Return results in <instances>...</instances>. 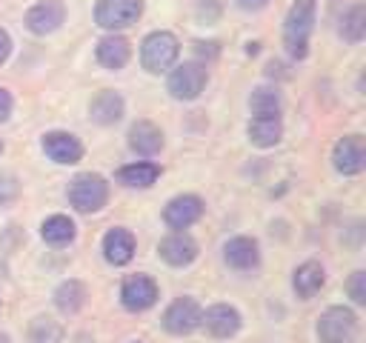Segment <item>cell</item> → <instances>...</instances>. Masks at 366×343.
<instances>
[{
	"label": "cell",
	"instance_id": "cell-1",
	"mask_svg": "<svg viewBox=\"0 0 366 343\" xmlns=\"http://www.w3.org/2000/svg\"><path fill=\"white\" fill-rule=\"evenodd\" d=\"M312 29H315V0H295L283 23V43L295 60L306 57Z\"/></svg>",
	"mask_w": 366,
	"mask_h": 343
},
{
	"label": "cell",
	"instance_id": "cell-2",
	"mask_svg": "<svg viewBox=\"0 0 366 343\" xmlns=\"http://www.w3.org/2000/svg\"><path fill=\"white\" fill-rule=\"evenodd\" d=\"M106 200H109V183L100 174H92V172L77 174L69 186V203L77 212H86V214L97 212L106 206Z\"/></svg>",
	"mask_w": 366,
	"mask_h": 343
},
{
	"label": "cell",
	"instance_id": "cell-3",
	"mask_svg": "<svg viewBox=\"0 0 366 343\" xmlns=\"http://www.w3.org/2000/svg\"><path fill=\"white\" fill-rule=\"evenodd\" d=\"M180 54V46H177V37L172 31H152L146 40H143V49H140V60H143V69L157 74V71H166Z\"/></svg>",
	"mask_w": 366,
	"mask_h": 343
},
{
	"label": "cell",
	"instance_id": "cell-4",
	"mask_svg": "<svg viewBox=\"0 0 366 343\" xmlns=\"http://www.w3.org/2000/svg\"><path fill=\"white\" fill-rule=\"evenodd\" d=\"M357 329V317L352 309L343 306H332L320 314L317 320V337L320 343H346Z\"/></svg>",
	"mask_w": 366,
	"mask_h": 343
},
{
	"label": "cell",
	"instance_id": "cell-5",
	"mask_svg": "<svg viewBox=\"0 0 366 343\" xmlns=\"http://www.w3.org/2000/svg\"><path fill=\"white\" fill-rule=\"evenodd\" d=\"M143 14V0H97L94 20L103 29H126Z\"/></svg>",
	"mask_w": 366,
	"mask_h": 343
},
{
	"label": "cell",
	"instance_id": "cell-6",
	"mask_svg": "<svg viewBox=\"0 0 366 343\" xmlns=\"http://www.w3.org/2000/svg\"><path fill=\"white\" fill-rule=\"evenodd\" d=\"M206 86L203 63H183L169 74V94L174 100H194Z\"/></svg>",
	"mask_w": 366,
	"mask_h": 343
},
{
	"label": "cell",
	"instance_id": "cell-7",
	"mask_svg": "<svg viewBox=\"0 0 366 343\" xmlns=\"http://www.w3.org/2000/svg\"><path fill=\"white\" fill-rule=\"evenodd\" d=\"M332 163L340 174H360L366 166V143L360 134H346L335 143Z\"/></svg>",
	"mask_w": 366,
	"mask_h": 343
},
{
	"label": "cell",
	"instance_id": "cell-8",
	"mask_svg": "<svg viewBox=\"0 0 366 343\" xmlns=\"http://www.w3.org/2000/svg\"><path fill=\"white\" fill-rule=\"evenodd\" d=\"M200 314L203 312L192 297H177L163 314V329L172 334H189L200 326Z\"/></svg>",
	"mask_w": 366,
	"mask_h": 343
},
{
	"label": "cell",
	"instance_id": "cell-9",
	"mask_svg": "<svg viewBox=\"0 0 366 343\" xmlns=\"http://www.w3.org/2000/svg\"><path fill=\"white\" fill-rule=\"evenodd\" d=\"M120 300L129 312H143L149 306H154L157 300V283L146 274H132L123 280V289H120Z\"/></svg>",
	"mask_w": 366,
	"mask_h": 343
},
{
	"label": "cell",
	"instance_id": "cell-10",
	"mask_svg": "<svg viewBox=\"0 0 366 343\" xmlns=\"http://www.w3.org/2000/svg\"><path fill=\"white\" fill-rule=\"evenodd\" d=\"M63 17H66V9L60 0H40L26 11V29L34 34H49L60 29Z\"/></svg>",
	"mask_w": 366,
	"mask_h": 343
},
{
	"label": "cell",
	"instance_id": "cell-11",
	"mask_svg": "<svg viewBox=\"0 0 366 343\" xmlns=\"http://www.w3.org/2000/svg\"><path fill=\"white\" fill-rule=\"evenodd\" d=\"M43 151L54 160V163H63V166H71L83 157V146L74 134L69 131H49L43 137Z\"/></svg>",
	"mask_w": 366,
	"mask_h": 343
},
{
	"label": "cell",
	"instance_id": "cell-12",
	"mask_svg": "<svg viewBox=\"0 0 366 343\" xmlns=\"http://www.w3.org/2000/svg\"><path fill=\"white\" fill-rule=\"evenodd\" d=\"M200 214H203L200 197H194V194H180V197L169 200V206H166V212H163V220H166L172 229H186V226H192Z\"/></svg>",
	"mask_w": 366,
	"mask_h": 343
},
{
	"label": "cell",
	"instance_id": "cell-13",
	"mask_svg": "<svg viewBox=\"0 0 366 343\" xmlns=\"http://www.w3.org/2000/svg\"><path fill=\"white\" fill-rule=\"evenodd\" d=\"M157 252H160V257L169 266H189L197 257V243L189 234H183V232H174L166 240H160V249Z\"/></svg>",
	"mask_w": 366,
	"mask_h": 343
},
{
	"label": "cell",
	"instance_id": "cell-14",
	"mask_svg": "<svg viewBox=\"0 0 366 343\" xmlns=\"http://www.w3.org/2000/svg\"><path fill=\"white\" fill-rule=\"evenodd\" d=\"M200 323H206V329L214 337H232L240 329V314L226 303H214L206 309V314H200Z\"/></svg>",
	"mask_w": 366,
	"mask_h": 343
},
{
	"label": "cell",
	"instance_id": "cell-15",
	"mask_svg": "<svg viewBox=\"0 0 366 343\" xmlns=\"http://www.w3.org/2000/svg\"><path fill=\"white\" fill-rule=\"evenodd\" d=\"M129 146H132V151H137L143 157H152L163 149V131L149 120H137L129 129Z\"/></svg>",
	"mask_w": 366,
	"mask_h": 343
},
{
	"label": "cell",
	"instance_id": "cell-16",
	"mask_svg": "<svg viewBox=\"0 0 366 343\" xmlns=\"http://www.w3.org/2000/svg\"><path fill=\"white\" fill-rule=\"evenodd\" d=\"M223 257L232 269H254L257 260H260V252H257V240L252 237H232L226 246H223Z\"/></svg>",
	"mask_w": 366,
	"mask_h": 343
},
{
	"label": "cell",
	"instance_id": "cell-17",
	"mask_svg": "<svg viewBox=\"0 0 366 343\" xmlns=\"http://www.w3.org/2000/svg\"><path fill=\"white\" fill-rule=\"evenodd\" d=\"M103 254L114 266H126L134 257V237L126 229H112L103 237Z\"/></svg>",
	"mask_w": 366,
	"mask_h": 343
},
{
	"label": "cell",
	"instance_id": "cell-18",
	"mask_svg": "<svg viewBox=\"0 0 366 343\" xmlns=\"http://www.w3.org/2000/svg\"><path fill=\"white\" fill-rule=\"evenodd\" d=\"M323 280H326V274H323V266H320L317 260H306L303 266H297V269H295L292 286H295L297 297L309 300V297H315V294L320 292Z\"/></svg>",
	"mask_w": 366,
	"mask_h": 343
},
{
	"label": "cell",
	"instance_id": "cell-19",
	"mask_svg": "<svg viewBox=\"0 0 366 343\" xmlns=\"http://www.w3.org/2000/svg\"><path fill=\"white\" fill-rule=\"evenodd\" d=\"M89 111H92V120L94 123H100V126H112V123H117L120 117H123V97L117 94V91H100L94 100H92V106H89Z\"/></svg>",
	"mask_w": 366,
	"mask_h": 343
},
{
	"label": "cell",
	"instance_id": "cell-20",
	"mask_svg": "<svg viewBox=\"0 0 366 343\" xmlns=\"http://www.w3.org/2000/svg\"><path fill=\"white\" fill-rule=\"evenodd\" d=\"M129 54H132L129 40L120 37V34H109V37H103V40L97 43V60H100L106 69H123V66L129 63Z\"/></svg>",
	"mask_w": 366,
	"mask_h": 343
},
{
	"label": "cell",
	"instance_id": "cell-21",
	"mask_svg": "<svg viewBox=\"0 0 366 343\" xmlns=\"http://www.w3.org/2000/svg\"><path fill=\"white\" fill-rule=\"evenodd\" d=\"M280 134H283V123H280L277 114L252 117V123H249V140H252L254 146H260V149L274 146V143L280 140Z\"/></svg>",
	"mask_w": 366,
	"mask_h": 343
},
{
	"label": "cell",
	"instance_id": "cell-22",
	"mask_svg": "<svg viewBox=\"0 0 366 343\" xmlns=\"http://www.w3.org/2000/svg\"><path fill=\"white\" fill-rule=\"evenodd\" d=\"M160 177V169L154 163H132V166H123L117 172V180L123 186H132V189H146L152 186L154 180Z\"/></svg>",
	"mask_w": 366,
	"mask_h": 343
},
{
	"label": "cell",
	"instance_id": "cell-23",
	"mask_svg": "<svg viewBox=\"0 0 366 343\" xmlns=\"http://www.w3.org/2000/svg\"><path fill=\"white\" fill-rule=\"evenodd\" d=\"M54 303H57V309H60L63 314H74V312L86 303V286H83L80 280H66V283H60L57 292H54Z\"/></svg>",
	"mask_w": 366,
	"mask_h": 343
},
{
	"label": "cell",
	"instance_id": "cell-24",
	"mask_svg": "<svg viewBox=\"0 0 366 343\" xmlns=\"http://www.w3.org/2000/svg\"><path fill=\"white\" fill-rule=\"evenodd\" d=\"M40 232H43V240H46V243L63 246V243H69V240L74 237V223H71L66 214H51V217L43 220Z\"/></svg>",
	"mask_w": 366,
	"mask_h": 343
},
{
	"label": "cell",
	"instance_id": "cell-25",
	"mask_svg": "<svg viewBox=\"0 0 366 343\" xmlns=\"http://www.w3.org/2000/svg\"><path fill=\"white\" fill-rule=\"evenodd\" d=\"M340 34H343V40H349V43H360L363 40V34H366V9L357 3V6H352L346 14H343V20H340Z\"/></svg>",
	"mask_w": 366,
	"mask_h": 343
},
{
	"label": "cell",
	"instance_id": "cell-26",
	"mask_svg": "<svg viewBox=\"0 0 366 343\" xmlns=\"http://www.w3.org/2000/svg\"><path fill=\"white\" fill-rule=\"evenodd\" d=\"M249 109L254 111V117H269V114H280V94L274 89H254L249 97Z\"/></svg>",
	"mask_w": 366,
	"mask_h": 343
},
{
	"label": "cell",
	"instance_id": "cell-27",
	"mask_svg": "<svg viewBox=\"0 0 366 343\" xmlns=\"http://www.w3.org/2000/svg\"><path fill=\"white\" fill-rule=\"evenodd\" d=\"M31 343H57L60 340V326L49 317H37L31 323Z\"/></svg>",
	"mask_w": 366,
	"mask_h": 343
},
{
	"label": "cell",
	"instance_id": "cell-28",
	"mask_svg": "<svg viewBox=\"0 0 366 343\" xmlns=\"http://www.w3.org/2000/svg\"><path fill=\"white\" fill-rule=\"evenodd\" d=\"M349 297H352L357 306L366 303V272H355V274L349 277Z\"/></svg>",
	"mask_w": 366,
	"mask_h": 343
},
{
	"label": "cell",
	"instance_id": "cell-29",
	"mask_svg": "<svg viewBox=\"0 0 366 343\" xmlns=\"http://www.w3.org/2000/svg\"><path fill=\"white\" fill-rule=\"evenodd\" d=\"M9 114H11V94L0 86V123L9 120Z\"/></svg>",
	"mask_w": 366,
	"mask_h": 343
},
{
	"label": "cell",
	"instance_id": "cell-30",
	"mask_svg": "<svg viewBox=\"0 0 366 343\" xmlns=\"http://www.w3.org/2000/svg\"><path fill=\"white\" fill-rule=\"evenodd\" d=\"M9 51H11V37H9V34L0 29V63L9 57Z\"/></svg>",
	"mask_w": 366,
	"mask_h": 343
},
{
	"label": "cell",
	"instance_id": "cell-31",
	"mask_svg": "<svg viewBox=\"0 0 366 343\" xmlns=\"http://www.w3.org/2000/svg\"><path fill=\"white\" fill-rule=\"evenodd\" d=\"M269 0H237V6L240 9H246V11H257V9H263Z\"/></svg>",
	"mask_w": 366,
	"mask_h": 343
},
{
	"label": "cell",
	"instance_id": "cell-32",
	"mask_svg": "<svg viewBox=\"0 0 366 343\" xmlns=\"http://www.w3.org/2000/svg\"><path fill=\"white\" fill-rule=\"evenodd\" d=\"M217 43H197V54H214Z\"/></svg>",
	"mask_w": 366,
	"mask_h": 343
},
{
	"label": "cell",
	"instance_id": "cell-33",
	"mask_svg": "<svg viewBox=\"0 0 366 343\" xmlns=\"http://www.w3.org/2000/svg\"><path fill=\"white\" fill-rule=\"evenodd\" d=\"M0 343H9V337H6V334H0Z\"/></svg>",
	"mask_w": 366,
	"mask_h": 343
},
{
	"label": "cell",
	"instance_id": "cell-34",
	"mask_svg": "<svg viewBox=\"0 0 366 343\" xmlns=\"http://www.w3.org/2000/svg\"><path fill=\"white\" fill-rule=\"evenodd\" d=\"M0 151H3V143H0Z\"/></svg>",
	"mask_w": 366,
	"mask_h": 343
}]
</instances>
